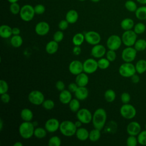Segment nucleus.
<instances>
[{"instance_id": "7ed1b4c3", "label": "nucleus", "mask_w": 146, "mask_h": 146, "mask_svg": "<svg viewBox=\"0 0 146 146\" xmlns=\"http://www.w3.org/2000/svg\"><path fill=\"white\" fill-rule=\"evenodd\" d=\"M59 130L61 133L67 137H71L75 135L77 130L75 123L70 120H64L60 123Z\"/></svg>"}, {"instance_id": "58836bf2", "label": "nucleus", "mask_w": 146, "mask_h": 146, "mask_svg": "<svg viewBox=\"0 0 146 146\" xmlns=\"http://www.w3.org/2000/svg\"><path fill=\"white\" fill-rule=\"evenodd\" d=\"M146 30L145 25L141 22H139L135 25L133 27V31L137 34H141L145 32Z\"/></svg>"}, {"instance_id": "c9c22d12", "label": "nucleus", "mask_w": 146, "mask_h": 146, "mask_svg": "<svg viewBox=\"0 0 146 146\" xmlns=\"http://www.w3.org/2000/svg\"><path fill=\"white\" fill-rule=\"evenodd\" d=\"M78 99H72L68 103L70 110L73 112H77L80 109V102Z\"/></svg>"}, {"instance_id": "37998d69", "label": "nucleus", "mask_w": 146, "mask_h": 146, "mask_svg": "<svg viewBox=\"0 0 146 146\" xmlns=\"http://www.w3.org/2000/svg\"><path fill=\"white\" fill-rule=\"evenodd\" d=\"M138 143L137 138L136 136L129 135L126 140V144L128 146H136Z\"/></svg>"}, {"instance_id": "864d4df0", "label": "nucleus", "mask_w": 146, "mask_h": 146, "mask_svg": "<svg viewBox=\"0 0 146 146\" xmlns=\"http://www.w3.org/2000/svg\"><path fill=\"white\" fill-rule=\"evenodd\" d=\"M55 87L59 91H62L63 90H64L65 88V84L64 83V82L62 80H58L56 83H55Z\"/></svg>"}, {"instance_id": "9d476101", "label": "nucleus", "mask_w": 146, "mask_h": 146, "mask_svg": "<svg viewBox=\"0 0 146 146\" xmlns=\"http://www.w3.org/2000/svg\"><path fill=\"white\" fill-rule=\"evenodd\" d=\"M137 52L132 46L127 47L122 51L121 58L125 62H132L136 58Z\"/></svg>"}, {"instance_id": "a19ab883", "label": "nucleus", "mask_w": 146, "mask_h": 146, "mask_svg": "<svg viewBox=\"0 0 146 146\" xmlns=\"http://www.w3.org/2000/svg\"><path fill=\"white\" fill-rule=\"evenodd\" d=\"M138 143L142 145H146V129L140 131L137 135Z\"/></svg>"}, {"instance_id": "5701e85b", "label": "nucleus", "mask_w": 146, "mask_h": 146, "mask_svg": "<svg viewBox=\"0 0 146 146\" xmlns=\"http://www.w3.org/2000/svg\"><path fill=\"white\" fill-rule=\"evenodd\" d=\"M59 48L58 43L54 40L48 42L46 45V51L49 54H54L57 52Z\"/></svg>"}, {"instance_id": "2f4dec72", "label": "nucleus", "mask_w": 146, "mask_h": 146, "mask_svg": "<svg viewBox=\"0 0 146 146\" xmlns=\"http://www.w3.org/2000/svg\"><path fill=\"white\" fill-rule=\"evenodd\" d=\"M85 40L84 35H83L82 33H79L74 35V36L72 38V41L73 44L75 46H80L83 43L84 40Z\"/></svg>"}, {"instance_id": "2eb2a0df", "label": "nucleus", "mask_w": 146, "mask_h": 146, "mask_svg": "<svg viewBox=\"0 0 146 146\" xmlns=\"http://www.w3.org/2000/svg\"><path fill=\"white\" fill-rule=\"evenodd\" d=\"M60 123L57 119L50 118L46 121L44 128L48 132L53 133L59 129Z\"/></svg>"}, {"instance_id": "4c0bfd02", "label": "nucleus", "mask_w": 146, "mask_h": 146, "mask_svg": "<svg viewBox=\"0 0 146 146\" xmlns=\"http://www.w3.org/2000/svg\"><path fill=\"white\" fill-rule=\"evenodd\" d=\"M110 62L107 58H101L98 60V67L101 70L107 69L110 66Z\"/></svg>"}, {"instance_id": "393cba45", "label": "nucleus", "mask_w": 146, "mask_h": 146, "mask_svg": "<svg viewBox=\"0 0 146 146\" xmlns=\"http://www.w3.org/2000/svg\"><path fill=\"white\" fill-rule=\"evenodd\" d=\"M78 13L75 10H69L66 15V19L70 24L75 23L78 21Z\"/></svg>"}, {"instance_id": "f3484780", "label": "nucleus", "mask_w": 146, "mask_h": 146, "mask_svg": "<svg viewBox=\"0 0 146 146\" xmlns=\"http://www.w3.org/2000/svg\"><path fill=\"white\" fill-rule=\"evenodd\" d=\"M126 130L129 135L137 136L141 131V125L137 121H133L127 125Z\"/></svg>"}, {"instance_id": "20e7f679", "label": "nucleus", "mask_w": 146, "mask_h": 146, "mask_svg": "<svg viewBox=\"0 0 146 146\" xmlns=\"http://www.w3.org/2000/svg\"><path fill=\"white\" fill-rule=\"evenodd\" d=\"M136 72L135 66L131 62H125L121 64L119 68V74L124 78H131Z\"/></svg>"}, {"instance_id": "052dcab7", "label": "nucleus", "mask_w": 146, "mask_h": 146, "mask_svg": "<svg viewBox=\"0 0 146 146\" xmlns=\"http://www.w3.org/2000/svg\"><path fill=\"white\" fill-rule=\"evenodd\" d=\"M136 1L140 4L146 5V0H136Z\"/></svg>"}, {"instance_id": "4468645a", "label": "nucleus", "mask_w": 146, "mask_h": 146, "mask_svg": "<svg viewBox=\"0 0 146 146\" xmlns=\"http://www.w3.org/2000/svg\"><path fill=\"white\" fill-rule=\"evenodd\" d=\"M68 70L71 74L74 75H77L83 71V63L78 60H72L69 64Z\"/></svg>"}, {"instance_id": "603ef678", "label": "nucleus", "mask_w": 146, "mask_h": 146, "mask_svg": "<svg viewBox=\"0 0 146 146\" xmlns=\"http://www.w3.org/2000/svg\"><path fill=\"white\" fill-rule=\"evenodd\" d=\"M1 100L3 103H8L10 100V96L7 92L1 94Z\"/></svg>"}, {"instance_id": "f257e3e1", "label": "nucleus", "mask_w": 146, "mask_h": 146, "mask_svg": "<svg viewBox=\"0 0 146 146\" xmlns=\"http://www.w3.org/2000/svg\"><path fill=\"white\" fill-rule=\"evenodd\" d=\"M107 120V113L103 108L96 110L92 115V124L95 128L102 130L105 126Z\"/></svg>"}, {"instance_id": "de8ad7c7", "label": "nucleus", "mask_w": 146, "mask_h": 146, "mask_svg": "<svg viewBox=\"0 0 146 146\" xmlns=\"http://www.w3.org/2000/svg\"><path fill=\"white\" fill-rule=\"evenodd\" d=\"M106 58L110 62H113L116 58V54L115 51L109 50L106 52Z\"/></svg>"}, {"instance_id": "338daca9", "label": "nucleus", "mask_w": 146, "mask_h": 146, "mask_svg": "<svg viewBox=\"0 0 146 146\" xmlns=\"http://www.w3.org/2000/svg\"><path fill=\"white\" fill-rule=\"evenodd\" d=\"M145 129H146V123H145Z\"/></svg>"}, {"instance_id": "aec40b11", "label": "nucleus", "mask_w": 146, "mask_h": 146, "mask_svg": "<svg viewBox=\"0 0 146 146\" xmlns=\"http://www.w3.org/2000/svg\"><path fill=\"white\" fill-rule=\"evenodd\" d=\"M59 99L60 102L64 104H68L72 99L71 92L67 90H63L60 91L59 95Z\"/></svg>"}, {"instance_id": "72a5a7b5", "label": "nucleus", "mask_w": 146, "mask_h": 146, "mask_svg": "<svg viewBox=\"0 0 146 146\" xmlns=\"http://www.w3.org/2000/svg\"><path fill=\"white\" fill-rule=\"evenodd\" d=\"M47 132L45 128L37 127L34 129V136L38 139H43L47 135Z\"/></svg>"}, {"instance_id": "774afa93", "label": "nucleus", "mask_w": 146, "mask_h": 146, "mask_svg": "<svg viewBox=\"0 0 146 146\" xmlns=\"http://www.w3.org/2000/svg\"><path fill=\"white\" fill-rule=\"evenodd\" d=\"M79 1H86V0H79Z\"/></svg>"}, {"instance_id": "7c9ffc66", "label": "nucleus", "mask_w": 146, "mask_h": 146, "mask_svg": "<svg viewBox=\"0 0 146 146\" xmlns=\"http://www.w3.org/2000/svg\"><path fill=\"white\" fill-rule=\"evenodd\" d=\"M100 131L101 130L97 128H94V129L91 130L89 132V140L92 142H96L99 140L101 136Z\"/></svg>"}, {"instance_id": "39448f33", "label": "nucleus", "mask_w": 146, "mask_h": 146, "mask_svg": "<svg viewBox=\"0 0 146 146\" xmlns=\"http://www.w3.org/2000/svg\"><path fill=\"white\" fill-rule=\"evenodd\" d=\"M137 34L132 30L125 31L121 36L123 43L126 47L133 46L137 40Z\"/></svg>"}, {"instance_id": "13d9d810", "label": "nucleus", "mask_w": 146, "mask_h": 146, "mask_svg": "<svg viewBox=\"0 0 146 146\" xmlns=\"http://www.w3.org/2000/svg\"><path fill=\"white\" fill-rule=\"evenodd\" d=\"M12 33L13 35H19L21 31L20 29L18 27H14L12 28Z\"/></svg>"}, {"instance_id": "1a4fd4ad", "label": "nucleus", "mask_w": 146, "mask_h": 146, "mask_svg": "<svg viewBox=\"0 0 146 146\" xmlns=\"http://www.w3.org/2000/svg\"><path fill=\"white\" fill-rule=\"evenodd\" d=\"M121 38L117 35H112L110 36L106 42V44L109 50L116 51L118 50L122 43Z\"/></svg>"}, {"instance_id": "dca6fc26", "label": "nucleus", "mask_w": 146, "mask_h": 146, "mask_svg": "<svg viewBox=\"0 0 146 146\" xmlns=\"http://www.w3.org/2000/svg\"><path fill=\"white\" fill-rule=\"evenodd\" d=\"M50 28V25L47 22L41 21L36 25L35 27V31L38 35L43 36L48 33Z\"/></svg>"}, {"instance_id": "ea45409f", "label": "nucleus", "mask_w": 146, "mask_h": 146, "mask_svg": "<svg viewBox=\"0 0 146 146\" xmlns=\"http://www.w3.org/2000/svg\"><path fill=\"white\" fill-rule=\"evenodd\" d=\"M61 143V140L58 136H53L49 139L48 145L49 146H60Z\"/></svg>"}, {"instance_id": "4be33fe9", "label": "nucleus", "mask_w": 146, "mask_h": 146, "mask_svg": "<svg viewBox=\"0 0 146 146\" xmlns=\"http://www.w3.org/2000/svg\"><path fill=\"white\" fill-rule=\"evenodd\" d=\"M89 132H88L86 128L81 127L77 128L75 135L78 140L80 141H85L89 137Z\"/></svg>"}, {"instance_id": "473e14b6", "label": "nucleus", "mask_w": 146, "mask_h": 146, "mask_svg": "<svg viewBox=\"0 0 146 146\" xmlns=\"http://www.w3.org/2000/svg\"><path fill=\"white\" fill-rule=\"evenodd\" d=\"M133 46L137 51H143L146 49V40L144 39H137Z\"/></svg>"}, {"instance_id": "c03bdc74", "label": "nucleus", "mask_w": 146, "mask_h": 146, "mask_svg": "<svg viewBox=\"0 0 146 146\" xmlns=\"http://www.w3.org/2000/svg\"><path fill=\"white\" fill-rule=\"evenodd\" d=\"M21 8L20 7L19 5L17 3V2L12 3L10 6V10L11 13L14 15H16L19 13L21 11Z\"/></svg>"}, {"instance_id": "e433bc0d", "label": "nucleus", "mask_w": 146, "mask_h": 146, "mask_svg": "<svg viewBox=\"0 0 146 146\" xmlns=\"http://www.w3.org/2000/svg\"><path fill=\"white\" fill-rule=\"evenodd\" d=\"M125 9L130 12H135L137 9L136 3L132 0H128L125 2L124 4Z\"/></svg>"}, {"instance_id": "e2e57ef3", "label": "nucleus", "mask_w": 146, "mask_h": 146, "mask_svg": "<svg viewBox=\"0 0 146 146\" xmlns=\"http://www.w3.org/2000/svg\"><path fill=\"white\" fill-rule=\"evenodd\" d=\"M3 121H2V120L1 119H0V130L1 131H2V128H3Z\"/></svg>"}, {"instance_id": "f03ea898", "label": "nucleus", "mask_w": 146, "mask_h": 146, "mask_svg": "<svg viewBox=\"0 0 146 146\" xmlns=\"http://www.w3.org/2000/svg\"><path fill=\"white\" fill-rule=\"evenodd\" d=\"M35 125L31 121H23L19 127L20 136L24 139H29L34 135Z\"/></svg>"}, {"instance_id": "cd10ccee", "label": "nucleus", "mask_w": 146, "mask_h": 146, "mask_svg": "<svg viewBox=\"0 0 146 146\" xmlns=\"http://www.w3.org/2000/svg\"><path fill=\"white\" fill-rule=\"evenodd\" d=\"M135 68L136 72L139 74L145 72L146 71V60L143 59L139 60L135 64Z\"/></svg>"}, {"instance_id": "bb28decb", "label": "nucleus", "mask_w": 146, "mask_h": 146, "mask_svg": "<svg viewBox=\"0 0 146 146\" xmlns=\"http://www.w3.org/2000/svg\"><path fill=\"white\" fill-rule=\"evenodd\" d=\"M135 26L134 21L132 19L129 18H126L123 19L120 23V26L124 31L132 30Z\"/></svg>"}, {"instance_id": "0eeeda50", "label": "nucleus", "mask_w": 146, "mask_h": 146, "mask_svg": "<svg viewBox=\"0 0 146 146\" xmlns=\"http://www.w3.org/2000/svg\"><path fill=\"white\" fill-rule=\"evenodd\" d=\"M121 116L126 119H132L136 115V110L133 106L129 103L123 104L120 108Z\"/></svg>"}, {"instance_id": "6e6552de", "label": "nucleus", "mask_w": 146, "mask_h": 146, "mask_svg": "<svg viewBox=\"0 0 146 146\" xmlns=\"http://www.w3.org/2000/svg\"><path fill=\"white\" fill-rule=\"evenodd\" d=\"M28 100L31 104L39 106L43 103L45 99L44 96L41 91L39 90H33L29 93Z\"/></svg>"}, {"instance_id": "680f3d73", "label": "nucleus", "mask_w": 146, "mask_h": 146, "mask_svg": "<svg viewBox=\"0 0 146 146\" xmlns=\"http://www.w3.org/2000/svg\"><path fill=\"white\" fill-rule=\"evenodd\" d=\"M23 144L20 141H17L14 144V146H22Z\"/></svg>"}, {"instance_id": "c85d7f7f", "label": "nucleus", "mask_w": 146, "mask_h": 146, "mask_svg": "<svg viewBox=\"0 0 146 146\" xmlns=\"http://www.w3.org/2000/svg\"><path fill=\"white\" fill-rule=\"evenodd\" d=\"M10 43L15 48L20 47L23 43V39L19 35H13L10 39Z\"/></svg>"}, {"instance_id": "423d86ee", "label": "nucleus", "mask_w": 146, "mask_h": 146, "mask_svg": "<svg viewBox=\"0 0 146 146\" xmlns=\"http://www.w3.org/2000/svg\"><path fill=\"white\" fill-rule=\"evenodd\" d=\"M35 14L34 8L30 5H25L21 7L19 13L21 18L25 22L31 21L33 19Z\"/></svg>"}, {"instance_id": "3c124183", "label": "nucleus", "mask_w": 146, "mask_h": 146, "mask_svg": "<svg viewBox=\"0 0 146 146\" xmlns=\"http://www.w3.org/2000/svg\"><path fill=\"white\" fill-rule=\"evenodd\" d=\"M68 24L69 23L67 22L66 19L61 20L58 24V27L60 30H65L66 29H67L68 26Z\"/></svg>"}, {"instance_id": "f8f14e48", "label": "nucleus", "mask_w": 146, "mask_h": 146, "mask_svg": "<svg viewBox=\"0 0 146 146\" xmlns=\"http://www.w3.org/2000/svg\"><path fill=\"white\" fill-rule=\"evenodd\" d=\"M83 71L87 74L94 73L99 68L98 61L93 58L87 59L83 63Z\"/></svg>"}, {"instance_id": "8fccbe9b", "label": "nucleus", "mask_w": 146, "mask_h": 146, "mask_svg": "<svg viewBox=\"0 0 146 146\" xmlns=\"http://www.w3.org/2000/svg\"><path fill=\"white\" fill-rule=\"evenodd\" d=\"M120 99L123 104H127L130 102L131 96L128 92H123L121 95Z\"/></svg>"}, {"instance_id": "a211bd4d", "label": "nucleus", "mask_w": 146, "mask_h": 146, "mask_svg": "<svg viewBox=\"0 0 146 146\" xmlns=\"http://www.w3.org/2000/svg\"><path fill=\"white\" fill-rule=\"evenodd\" d=\"M91 53L94 58H101L106 54V49L103 45L97 44L92 47Z\"/></svg>"}, {"instance_id": "49530a36", "label": "nucleus", "mask_w": 146, "mask_h": 146, "mask_svg": "<svg viewBox=\"0 0 146 146\" xmlns=\"http://www.w3.org/2000/svg\"><path fill=\"white\" fill-rule=\"evenodd\" d=\"M64 38V34L62 30L56 31L53 35V40L57 42L58 43L60 42Z\"/></svg>"}, {"instance_id": "ddd939ff", "label": "nucleus", "mask_w": 146, "mask_h": 146, "mask_svg": "<svg viewBox=\"0 0 146 146\" xmlns=\"http://www.w3.org/2000/svg\"><path fill=\"white\" fill-rule=\"evenodd\" d=\"M85 40L90 44L96 45L99 44L101 40L100 35L96 31H89L84 34Z\"/></svg>"}, {"instance_id": "6ab92c4d", "label": "nucleus", "mask_w": 146, "mask_h": 146, "mask_svg": "<svg viewBox=\"0 0 146 146\" xmlns=\"http://www.w3.org/2000/svg\"><path fill=\"white\" fill-rule=\"evenodd\" d=\"M89 82V78L87 74L82 72L76 75L75 78V83L79 87H86Z\"/></svg>"}, {"instance_id": "a18cd8bd", "label": "nucleus", "mask_w": 146, "mask_h": 146, "mask_svg": "<svg viewBox=\"0 0 146 146\" xmlns=\"http://www.w3.org/2000/svg\"><path fill=\"white\" fill-rule=\"evenodd\" d=\"M9 90V85L3 79L0 80V94L7 92Z\"/></svg>"}, {"instance_id": "5fc2aeb1", "label": "nucleus", "mask_w": 146, "mask_h": 146, "mask_svg": "<svg viewBox=\"0 0 146 146\" xmlns=\"http://www.w3.org/2000/svg\"><path fill=\"white\" fill-rule=\"evenodd\" d=\"M78 86L76 83H71L68 84V90L71 92H74L75 93V92L76 91V90L78 88Z\"/></svg>"}, {"instance_id": "f704fd0d", "label": "nucleus", "mask_w": 146, "mask_h": 146, "mask_svg": "<svg viewBox=\"0 0 146 146\" xmlns=\"http://www.w3.org/2000/svg\"><path fill=\"white\" fill-rule=\"evenodd\" d=\"M104 98L108 103L113 102L116 98V93L114 90L112 89L106 90L104 92Z\"/></svg>"}, {"instance_id": "b1692460", "label": "nucleus", "mask_w": 146, "mask_h": 146, "mask_svg": "<svg viewBox=\"0 0 146 146\" xmlns=\"http://www.w3.org/2000/svg\"><path fill=\"white\" fill-rule=\"evenodd\" d=\"M13 35L12 28L8 25H3L0 27V36L4 39L10 38Z\"/></svg>"}, {"instance_id": "69168bd1", "label": "nucleus", "mask_w": 146, "mask_h": 146, "mask_svg": "<svg viewBox=\"0 0 146 146\" xmlns=\"http://www.w3.org/2000/svg\"><path fill=\"white\" fill-rule=\"evenodd\" d=\"M92 2H99L100 0H91Z\"/></svg>"}, {"instance_id": "9b49d317", "label": "nucleus", "mask_w": 146, "mask_h": 146, "mask_svg": "<svg viewBox=\"0 0 146 146\" xmlns=\"http://www.w3.org/2000/svg\"><path fill=\"white\" fill-rule=\"evenodd\" d=\"M76 117L83 124H89L92 120V115L90 110L83 108L78 111Z\"/></svg>"}, {"instance_id": "c756f323", "label": "nucleus", "mask_w": 146, "mask_h": 146, "mask_svg": "<svg viewBox=\"0 0 146 146\" xmlns=\"http://www.w3.org/2000/svg\"><path fill=\"white\" fill-rule=\"evenodd\" d=\"M135 13L136 17L139 20L146 19V6L137 7Z\"/></svg>"}, {"instance_id": "4d7b16f0", "label": "nucleus", "mask_w": 146, "mask_h": 146, "mask_svg": "<svg viewBox=\"0 0 146 146\" xmlns=\"http://www.w3.org/2000/svg\"><path fill=\"white\" fill-rule=\"evenodd\" d=\"M131 80L132 82V83H138L140 81V78H139V76L136 74H135L134 75H133L131 77Z\"/></svg>"}, {"instance_id": "09e8293b", "label": "nucleus", "mask_w": 146, "mask_h": 146, "mask_svg": "<svg viewBox=\"0 0 146 146\" xmlns=\"http://www.w3.org/2000/svg\"><path fill=\"white\" fill-rule=\"evenodd\" d=\"M34 8V11L35 14H39V15L43 14L46 10V8L42 4L36 5Z\"/></svg>"}, {"instance_id": "a878e982", "label": "nucleus", "mask_w": 146, "mask_h": 146, "mask_svg": "<svg viewBox=\"0 0 146 146\" xmlns=\"http://www.w3.org/2000/svg\"><path fill=\"white\" fill-rule=\"evenodd\" d=\"M21 117L25 121H31L33 118L32 111L27 108H23L21 111Z\"/></svg>"}, {"instance_id": "0e129e2a", "label": "nucleus", "mask_w": 146, "mask_h": 146, "mask_svg": "<svg viewBox=\"0 0 146 146\" xmlns=\"http://www.w3.org/2000/svg\"><path fill=\"white\" fill-rule=\"evenodd\" d=\"M10 3H15V2H17V1L18 0H7Z\"/></svg>"}, {"instance_id": "412c9836", "label": "nucleus", "mask_w": 146, "mask_h": 146, "mask_svg": "<svg viewBox=\"0 0 146 146\" xmlns=\"http://www.w3.org/2000/svg\"><path fill=\"white\" fill-rule=\"evenodd\" d=\"M75 96L79 100H85L88 96V90L86 87H78L75 92Z\"/></svg>"}, {"instance_id": "bf43d9fd", "label": "nucleus", "mask_w": 146, "mask_h": 146, "mask_svg": "<svg viewBox=\"0 0 146 146\" xmlns=\"http://www.w3.org/2000/svg\"><path fill=\"white\" fill-rule=\"evenodd\" d=\"M82 124H83V123H82L80 120H78V121H75V124L76 127H77V128L81 127H82Z\"/></svg>"}, {"instance_id": "6e6d98bb", "label": "nucleus", "mask_w": 146, "mask_h": 146, "mask_svg": "<svg viewBox=\"0 0 146 146\" xmlns=\"http://www.w3.org/2000/svg\"><path fill=\"white\" fill-rule=\"evenodd\" d=\"M72 52L75 55H79L81 53V48L79 46H75L72 49Z\"/></svg>"}, {"instance_id": "79ce46f5", "label": "nucleus", "mask_w": 146, "mask_h": 146, "mask_svg": "<svg viewBox=\"0 0 146 146\" xmlns=\"http://www.w3.org/2000/svg\"><path fill=\"white\" fill-rule=\"evenodd\" d=\"M42 107L46 110H51L55 107V103L51 99L44 100L42 104Z\"/></svg>"}]
</instances>
